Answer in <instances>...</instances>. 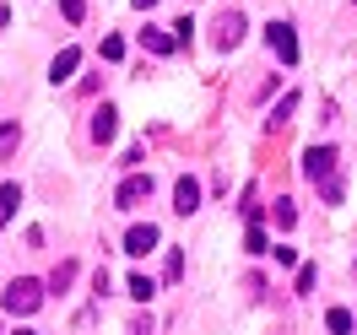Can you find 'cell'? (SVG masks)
<instances>
[{"label": "cell", "mask_w": 357, "mask_h": 335, "mask_svg": "<svg viewBox=\"0 0 357 335\" xmlns=\"http://www.w3.org/2000/svg\"><path fill=\"white\" fill-rule=\"evenodd\" d=\"M335 162H341L335 146H309V152H303V173L325 189V205H341V195H347V189H341V173H335Z\"/></svg>", "instance_id": "1"}, {"label": "cell", "mask_w": 357, "mask_h": 335, "mask_svg": "<svg viewBox=\"0 0 357 335\" xmlns=\"http://www.w3.org/2000/svg\"><path fill=\"white\" fill-rule=\"evenodd\" d=\"M0 303H6V313H38V303H44V287L38 281H11V287L0 292Z\"/></svg>", "instance_id": "2"}, {"label": "cell", "mask_w": 357, "mask_h": 335, "mask_svg": "<svg viewBox=\"0 0 357 335\" xmlns=\"http://www.w3.org/2000/svg\"><path fill=\"white\" fill-rule=\"evenodd\" d=\"M266 44H271V54H276L282 65H298V38H292L287 22H271L266 27Z\"/></svg>", "instance_id": "3"}, {"label": "cell", "mask_w": 357, "mask_h": 335, "mask_svg": "<svg viewBox=\"0 0 357 335\" xmlns=\"http://www.w3.org/2000/svg\"><path fill=\"white\" fill-rule=\"evenodd\" d=\"M146 195H152V173H135V179L119 184V195H114V201H119V211H135Z\"/></svg>", "instance_id": "4"}, {"label": "cell", "mask_w": 357, "mask_h": 335, "mask_svg": "<svg viewBox=\"0 0 357 335\" xmlns=\"http://www.w3.org/2000/svg\"><path fill=\"white\" fill-rule=\"evenodd\" d=\"M157 249V227L152 222H135L130 233H125V254H135V260H141V254H152Z\"/></svg>", "instance_id": "5"}, {"label": "cell", "mask_w": 357, "mask_h": 335, "mask_svg": "<svg viewBox=\"0 0 357 335\" xmlns=\"http://www.w3.org/2000/svg\"><path fill=\"white\" fill-rule=\"evenodd\" d=\"M238 38H244V17H238V11L217 17V49H233Z\"/></svg>", "instance_id": "6"}, {"label": "cell", "mask_w": 357, "mask_h": 335, "mask_svg": "<svg viewBox=\"0 0 357 335\" xmlns=\"http://www.w3.org/2000/svg\"><path fill=\"white\" fill-rule=\"evenodd\" d=\"M195 205H201V184H195V179H178V189H174V211H178V217H190Z\"/></svg>", "instance_id": "7"}, {"label": "cell", "mask_w": 357, "mask_h": 335, "mask_svg": "<svg viewBox=\"0 0 357 335\" xmlns=\"http://www.w3.org/2000/svg\"><path fill=\"white\" fill-rule=\"evenodd\" d=\"M114 130H119V114L103 103V109L92 114V141H114Z\"/></svg>", "instance_id": "8"}, {"label": "cell", "mask_w": 357, "mask_h": 335, "mask_svg": "<svg viewBox=\"0 0 357 335\" xmlns=\"http://www.w3.org/2000/svg\"><path fill=\"white\" fill-rule=\"evenodd\" d=\"M76 65H82V54H76V49H60V54H54V81H70V76H76Z\"/></svg>", "instance_id": "9"}, {"label": "cell", "mask_w": 357, "mask_h": 335, "mask_svg": "<svg viewBox=\"0 0 357 335\" xmlns=\"http://www.w3.org/2000/svg\"><path fill=\"white\" fill-rule=\"evenodd\" d=\"M17 205H22V189H17V184H0V227L11 222V211H17Z\"/></svg>", "instance_id": "10"}, {"label": "cell", "mask_w": 357, "mask_h": 335, "mask_svg": "<svg viewBox=\"0 0 357 335\" xmlns=\"http://www.w3.org/2000/svg\"><path fill=\"white\" fill-rule=\"evenodd\" d=\"M141 44L152 49V54H168V49H174V33H162V27H146V33H141Z\"/></svg>", "instance_id": "11"}, {"label": "cell", "mask_w": 357, "mask_h": 335, "mask_svg": "<svg viewBox=\"0 0 357 335\" xmlns=\"http://www.w3.org/2000/svg\"><path fill=\"white\" fill-rule=\"evenodd\" d=\"M244 244H249V254H271V238H266V227H260V222H249Z\"/></svg>", "instance_id": "12"}, {"label": "cell", "mask_w": 357, "mask_h": 335, "mask_svg": "<svg viewBox=\"0 0 357 335\" xmlns=\"http://www.w3.org/2000/svg\"><path fill=\"white\" fill-rule=\"evenodd\" d=\"M325 330H331V335H347V330H352V313H347V309H331V313H325Z\"/></svg>", "instance_id": "13"}, {"label": "cell", "mask_w": 357, "mask_h": 335, "mask_svg": "<svg viewBox=\"0 0 357 335\" xmlns=\"http://www.w3.org/2000/svg\"><path fill=\"white\" fill-rule=\"evenodd\" d=\"M70 281H76V265H70V260H60V265H54V276H49V287H54V292H66Z\"/></svg>", "instance_id": "14"}, {"label": "cell", "mask_w": 357, "mask_h": 335, "mask_svg": "<svg viewBox=\"0 0 357 335\" xmlns=\"http://www.w3.org/2000/svg\"><path fill=\"white\" fill-rule=\"evenodd\" d=\"M17 141H22V130H17V125H0V162L17 152Z\"/></svg>", "instance_id": "15"}, {"label": "cell", "mask_w": 357, "mask_h": 335, "mask_svg": "<svg viewBox=\"0 0 357 335\" xmlns=\"http://www.w3.org/2000/svg\"><path fill=\"white\" fill-rule=\"evenodd\" d=\"M292 109H298V92H287V98L271 109V130H276V125H287V114H292Z\"/></svg>", "instance_id": "16"}, {"label": "cell", "mask_w": 357, "mask_h": 335, "mask_svg": "<svg viewBox=\"0 0 357 335\" xmlns=\"http://www.w3.org/2000/svg\"><path fill=\"white\" fill-rule=\"evenodd\" d=\"M271 211H276V227H282V233H287V227L298 222V205H292V201H276Z\"/></svg>", "instance_id": "17"}, {"label": "cell", "mask_w": 357, "mask_h": 335, "mask_svg": "<svg viewBox=\"0 0 357 335\" xmlns=\"http://www.w3.org/2000/svg\"><path fill=\"white\" fill-rule=\"evenodd\" d=\"M152 276H130V297H135V303H146V297H152Z\"/></svg>", "instance_id": "18"}, {"label": "cell", "mask_w": 357, "mask_h": 335, "mask_svg": "<svg viewBox=\"0 0 357 335\" xmlns=\"http://www.w3.org/2000/svg\"><path fill=\"white\" fill-rule=\"evenodd\" d=\"M60 11H66V22H82L87 17V0H60Z\"/></svg>", "instance_id": "19"}, {"label": "cell", "mask_w": 357, "mask_h": 335, "mask_svg": "<svg viewBox=\"0 0 357 335\" xmlns=\"http://www.w3.org/2000/svg\"><path fill=\"white\" fill-rule=\"evenodd\" d=\"M162 276H168V281H178V276H184V254H178V249L168 254V265H162Z\"/></svg>", "instance_id": "20"}, {"label": "cell", "mask_w": 357, "mask_h": 335, "mask_svg": "<svg viewBox=\"0 0 357 335\" xmlns=\"http://www.w3.org/2000/svg\"><path fill=\"white\" fill-rule=\"evenodd\" d=\"M314 281H319V270H314V265L298 270V292H314Z\"/></svg>", "instance_id": "21"}, {"label": "cell", "mask_w": 357, "mask_h": 335, "mask_svg": "<svg viewBox=\"0 0 357 335\" xmlns=\"http://www.w3.org/2000/svg\"><path fill=\"white\" fill-rule=\"evenodd\" d=\"M130 335H152V319H135V325H130Z\"/></svg>", "instance_id": "22"}, {"label": "cell", "mask_w": 357, "mask_h": 335, "mask_svg": "<svg viewBox=\"0 0 357 335\" xmlns=\"http://www.w3.org/2000/svg\"><path fill=\"white\" fill-rule=\"evenodd\" d=\"M130 6H135V11H152V6H157V0H130Z\"/></svg>", "instance_id": "23"}, {"label": "cell", "mask_w": 357, "mask_h": 335, "mask_svg": "<svg viewBox=\"0 0 357 335\" xmlns=\"http://www.w3.org/2000/svg\"><path fill=\"white\" fill-rule=\"evenodd\" d=\"M352 330H357V313H352Z\"/></svg>", "instance_id": "24"}, {"label": "cell", "mask_w": 357, "mask_h": 335, "mask_svg": "<svg viewBox=\"0 0 357 335\" xmlns=\"http://www.w3.org/2000/svg\"><path fill=\"white\" fill-rule=\"evenodd\" d=\"M17 335H33V330H17Z\"/></svg>", "instance_id": "25"}]
</instances>
